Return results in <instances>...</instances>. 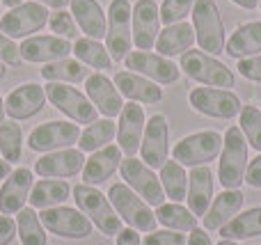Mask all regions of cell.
I'll return each instance as SVG.
<instances>
[{"instance_id":"obj_1","label":"cell","mask_w":261,"mask_h":245,"mask_svg":"<svg viewBox=\"0 0 261 245\" xmlns=\"http://www.w3.org/2000/svg\"><path fill=\"white\" fill-rule=\"evenodd\" d=\"M248 172V140L239 126H229L222 135V151L218 163V181L225 190H236Z\"/></svg>"},{"instance_id":"obj_2","label":"cell","mask_w":261,"mask_h":245,"mask_svg":"<svg viewBox=\"0 0 261 245\" xmlns=\"http://www.w3.org/2000/svg\"><path fill=\"white\" fill-rule=\"evenodd\" d=\"M73 200H76L78 211L90 218V223L94 227H99L101 234L106 236H117L122 232V218L117 215V211L113 209L108 195L99 190L96 186H87V183H78L76 188H71Z\"/></svg>"},{"instance_id":"obj_3","label":"cell","mask_w":261,"mask_h":245,"mask_svg":"<svg viewBox=\"0 0 261 245\" xmlns=\"http://www.w3.org/2000/svg\"><path fill=\"white\" fill-rule=\"evenodd\" d=\"M179 67L190 80L202 83L206 87H220V90H231L236 85L234 71L225 62L208 55L204 50H186L179 60Z\"/></svg>"},{"instance_id":"obj_4","label":"cell","mask_w":261,"mask_h":245,"mask_svg":"<svg viewBox=\"0 0 261 245\" xmlns=\"http://www.w3.org/2000/svg\"><path fill=\"white\" fill-rule=\"evenodd\" d=\"M190 16H193L195 41L199 44V48L216 58L225 53V23H222L218 5L213 0H195Z\"/></svg>"},{"instance_id":"obj_5","label":"cell","mask_w":261,"mask_h":245,"mask_svg":"<svg viewBox=\"0 0 261 245\" xmlns=\"http://www.w3.org/2000/svg\"><path fill=\"white\" fill-rule=\"evenodd\" d=\"M108 200L122 218V223H126L128 227L138 229V232H156V213L126 183H113L108 188Z\"/></svg>"},{"instance_id":"obj_6","label":"cell","mask_w":261,"mask_h":245,"mask_svg":"<svg viewBox=\"0 0 261 245\" xmlns=\"http://www.w3.org/2000/svg\"><path fill=\"white\" fill-rule=\"evenodd\" d=\"M44 90L50 105L55 110H60L62 115H67L71 122L92 124L99 119V110L94 108V103L87 99V94H83L76 87L67 85V83H48Z\"/></svg>"},{"instance_id":"obj_7","label":"cell","mask_w":261,"mask_h":245,"mask_svg":"<svg viewBox=\"0 0 261 245\" xmlns=\"http://www.w3.org/2000/svg\"><path fill=\"white\" fill-rule=\"evenodd\" d=\"M128 0H113L108 7V30H106V48L115 62H122L133 46V23H130Z\"/></svg>"},{"instance_id":"obj_8","label":"cell","mask_w":261,"mask_h":245,"mask_svg":"<svg viewBox=\"0 0 261 245\" xmlns=\"http://www.w3.org/2000/svg\"><path fill=\"white\" fill-rule=\"evenodd\" d=\"M222 151V135L218 131H197L186 135L172 149V158L181 165L197 168L216 160Z\"/></svg>"},{"instance_id":"obj_9","label":"cell","mask_w":261,"mask_h":245,"mask_svg":"<svg viewBox=\"0 0 261 245\" xmlns=\"http://www.w3.org/2000/svg\"><path fill=\"white\" fill-rule=\"evenodd\" d=\"M39 220L44 225L46 232L55 234L60 238H73V241H85L92 236L94 225L90 223L83 211L71 209V206H53V209H44L39 213Z\"/></svg>"},{"instance_id":"obj_10","label":"cell","mask_w":261,"mask_h":245,"mask_svg":"<svg viewBox=\"0 0 261 245\" xmlns=\"http://www.w3.org/2000/svg\"><path fill=\"white\" fill-rule=\"evenodd\" d=\"M119 172H122L124 183H126L135 195L142 197L149 206L165 204V190H163V186H161V179L140 158H135V156L124 158L122 165H119Z\"/></svg>"},{"instance_id":"obj_11","label":"cell","mask_w":261,"mask_h":245,"mask_svg":"<svg viewBox=\"0 0 261 245\" xmlns=\"http://www.w3.org/2000/svg\"><path fill=\"white\" fill-rule=\"evenodd\" d=\"M50 14L41 3L32 0V3H23L18 7L9 9L3 18H0V32L9 37V39H28L35 32L48 23Z\"/></svg>"},{"instance_id":"obj_12","label":"cell","mask_w":261,"mask_h":245,"mask_svg":"<svg viewBox=\"0 0 261 245\" xmlns=\"http://www.w3.org/2000/svg\"><path fill=\"white\" fill-rule=\"evenodd\" d=\"M188 101L197 113L216 119H234L241 115L243 103L234 90H220V87H195L188 94Z\"/></svg>"},{"instance_id":"obj_13","label":"cell","mask_w":261,"mask_h":245,"mask_svg":"<svg viewBox=\"0 0 261 245\" xmlns=\"http://www.w3.org/2000/svg\"><path fill=\"white\" fill-rule=\"evenodd\" d=\"M81 128L71 122H46L39 124L28 135V147L39 154H50V151L69 149L71 145H78Z\"/></svg>"},{"instance_id":"obj_14","label":"cell","mask_w":261,"mask_h":245,"mask_svg":"<svg viewBox=\"0 0 261 245\" xmlns=\"http://www.w3.org/2000/svg\"><path fill=\"white\" fill-rule=\"evenodd\" d=\"M124 64L128 71H135L153 83H161V85H172L181 76L179 64L158 53H149V50H130L124 58Z\"/></svg>"},{"instance_id":"obj_15","label":"cell","mask_w":261,"mask_h":245,"mask_svg":"<svg viewBox=\"0 0 261 245\" xmlns=\"http://www.w3.org/2000/svg\"><path fill=\"white\" fill-rule=\"evenodd\" d=\"M170 154V126H167L165 115H151L147 119L142 135V145H140V156L142 163L149 165L151 170H161L163 163L167 160Z\"/></svg>"},{"instance_id":"obj_16","label":"cell","mask_w":261,"mask_h":245,"mask_svg":"<svg viewBox=\"0 0 261 245\" xmlns=\"http://www.w3.org/2000/svg\"><path fill=\"white\" fill-rule=\"evenodd\" d=\"M133 44L138 50H151L161 32V9L156 0H138L130 14Z\"/></svg>"},{"instance_id":"obj_17","label":"cell","mask_w":261,"mask_h":245,"mask_svg":"<svg viewBox=\"0 0 261 245\" xmlns=\"http://www.w3.org/2000/svg\"><path fill=\"white\" fill-rule=\"evenodd\" d=\"M85 151L81 149H60V151H50L44 154L41 158H37L35 163V172L41 179H67V177H76L83 172L85 168Z\"/></svg>"},{"instance_id":"obj_18","label":"cell","mask_w":261,"mask_h":245,"mask_svg":"<svg viewBox=\"0 0 261 245\" xmlns=\"http://www.w3.org/2000/svg\"><path fill=\"white\" fill-rule=\"evenodd\" d=\"M18 50H21V60H25V62L48 64L55 60L69 58V53H73V46L69 44V39L58 35H37L23 39Z\"/></svg>"},{"instance_id":"obj_19","label":"cell","mask_w":261,"mask_h":245,"mask_svg":"<svg viewBox=\"0 0 261 245\" xmlns=\"http://www.w3.org/2000/svg\"><path fill=\"white\" fill-rule=\"evenodd\" d=\"M35 186V177L32 170L28 168H16L7 174V179L0 186V213L3 215H14L25 206L30 200V190Z\"/></svg>"},{"instance_id":"obj_20","label":"cell","mask_w":261,"mask_h":245,"mask_svg":"<svg viewBox=\"0 0 261 245\" xmlns=\"http://www.w3.org/2000/svg\"><path fill=\"white\" fill-rule=\"evenodd\" d=\"M144 126H147V117H144L142 105H138L135 101L124 103L117 124V147L122 149V154L126 156L138 154L140 145H142Z\"/></svg>"},{"instance_id":"obj_21","label":"cell","mask_w":261,"mask_h":245,"mask_svg":"<svg viewBox=\"0 0 261 245\" xmlns=\"http://www.w3.org/2000/svg\"><path fill=\"white\" fill-rule=\"evenodd\" d=\"M85 92H87V99L94 103V108L103 117H108V119L119 117V113L124 108V99L119 94L117 85L106 73H99V71L90 73L85 80Z\"/></svg>"},{"instance_id":"obj_22","label":"cell","mask_w":261,"mask_h":245,"mask_svg":"<svg viewBox=\"0 0 261 245\" xmlns=\"http://www.w3.org/2000/svg\"><path fill=\"white\" fill-rule=\"evenodd\" d=\"M46 90L37 83H25V85H18L16 90H12L7 94L5 101V113L7 117H12L14 122H21V119H30L37 113H41L46 105Z\"/></svg>"},{"instance_id":"obj_23","label":"cell","mask_w":261,"mask_h":245,"mask_svg":"<svg viewBox=\"0 0 261 245\" xmlns=\"http://www.w3.org/2000/svg\"><path fill=\"white\" fill-rule=\"evenodd\" d=\"M122 149L117 145H106L103 149L94 151L90 158L85 160V168H83V183L87 186H99L106 179H110L117 168L122 165Z\"/></svg>"},{"instance_id":"obj_24","label":"cell","mask_w":261,"mask_h":245,"mask_svg":"<svg viewBox=\"0 0 261 245\" xmlns=\"http://www.w3.org/2000/svg\"><path fill=\"white\" fill-rule=\"evenodd\" d=\"M113 83L117 85L119 94L135 101V103L153 105L158 101H163V87H158L153 80H149V78L140 76L135 71H119Z\"/></svg>"},{"instance_id":"obj_25","label":"cell","mask_w":261,"mask_h":245,"mask_svg":"<svg viewBox=\"0 0 261 245\" xmlns=\"http://www.w3.org/2000/svg\"><path fill=\"white\" fill-rule=\"evenodd\" d=\"M188 209L193 211V215H206L208 206L213 202V172L206 165H197V168L190 170L188 174Z\"/></svg>"},{"instance_id":"obj_26","label":"cell","mask_w":261,"mask_h":245,"mask_svg":"<svg viewBox=\"0 0 261 245\" xmlns=\"http://www.w3.org/2000/svg\"><path fill=\"white\" fill-rule=\"evenodd\" d=\"M243 202H245V195L236 188V190H222L220 195H216V200L211 202L208 206L206 215H204V229L208 232H216V229L225 227L234 215L241 213L243 209Z\"/></svg>"},{"instance_id":"obj_27","label":"cell","mask_w":261,"mask_h":245,"mask_svg":"<svg viewBox=\"0 0 261 245\" xmlns=\"http://www.w3.org/2000/svg\"><path fill=\"white\" fill-rule=\"evenodd\" d=\"M69 5H71L73 21L78 23V28H81L90 39H101V37H106L108 18H106V12L99 5V0H71Z\"/></svg>"},{"instance_id":"obj_28","label":"cell","mask_w":261,"mask_h":245,"mask_svg":"<svg viewBox=\"0 0 261 245\" xmlns=\"http://www.w3.org/2000/svg\"><path fill=\"white\" fill-rule=\"evenodd\" d=\"M193 44H195L193 25L181 21V23H174V25H165L158 32L156 50L163 58H174V55H184L186 50H190Z\"/></svg>"},{"instance_id":"obj_29","label":"cell","mask_w":261,"mask_h":245,"mask_svg":"<svg viewBox=\"0 0 261 245\" xmlns=\"http://www.w3.org/2000/svg\"><path fill=\"white\" fill-rule=\"evenodd\" d=\"M225 53L236 60L259 55L261 53V21H250L236 28L234 35L225 44Z\"/></svg>"},{"instance_id":"obj_30","label":"cell","mask_w":261,"mask_h":245,"mask_svg":"<svg viewBox=\"0 0 261 245\" xmlns=\"http://www.w3.org/2000/svg\"><path fill=\"white\" fill-rule=\"evenodd\" d=\"M71 186H69L64 179H41L32 186L30 190V206L32 209H53L67 202Z\"/></svg>"},{"instance_id":"obj_31","label":"cell","mask_w":261,"mask_h":245,"mask_svg":"<svg viewBox=\"0 0 261 245\" xmlns=\"http://www.w3.org/2000/svg\"><path fill=\"white\" fill-rule=\"evenodd\" d=\"M220 236L227 241H245V238L261 236V206H252L234 215L225 227H220Z\"/></svg>"},{"instance_id":"obj_32","label":"cell","mask_w":261,"mask_h":245,"mask_svg":"<svg viewBox=\"0 0 261 245\" xmlns=\"http://www.w3.org/2000/svg\"><path fill=\"white\" fill-rule=\"evenodd\" d=\"M90 76V69L81 62V60H71V58H62V60H55V62L44 64L41 69V78L46 83H81L87 80Z\"/></svg>"},{"instance_id":"obj_33","label":"cell","mask_w":261,"mask_h":245,"mask_svg":"<svg viewBox=\"0 0 261 245\" xmlns=\"http://www.w3.org/2000/svg\"><path fill=\"white\" fill-rule=\"evenodd\" d=\"M115 135H117V124H115L113 119H108V117L96 119V122L87 124L85 131H81L78 149L81 151H99V149H103L106 145H110Z\"/></svg>"},{"instance_id":"obj_34","label":"cell","mask_w":261,"mask_h":245,"mask_svg":"<svg viewBox=\"0 0 261 245\" xmlns=\"http://www.w3.org/2000/svg\"><path fill=\"white\" fill-rule=\"evenodd\" d=\"M161 186L165 190V197H170L172 202H184L188 195V174H186L184 165L176 163L174 158L165 160L161 168Z\"/></svg>"},{"instance_id":"obj_35","label":"cell","mask_w":261,"mask_h":245,"mask_svg":"<svg viewBox=\"0 0 261 245\" xmlns=\"http://www.w3.org/2000/svg\"><path fill=\"white\" fill-rule=\"evenodd\" d=\"M16 236L21 238V245H46L48 236H46V229L39 220L32 206H23L16 213Z\"/></svg>"},{"instance_id":"obj_36","label":"cell","mask_w":261,"mask_h":245,"mask_svg":"<svg viewBox=\"0 0 261 245\" xmlns=\"http://www.w3.org/2000/svg\"><path fill=\"white\" fill-rule=\"evenodd\" d=\"M156 220L161 225H165L167 229L174 232H193L197 227V215H193V211L181 206L179 202H170V204H161L156 206Z\"/></svg>"},{"instance_id":"obj_37","label":"cell","mask_w":261,"mask_h":245,"mask_svg":"<svg viewBox=\"0 0 261 245\" xmlns=\"http://www.w3.org/2000/svg\"><path fill=\"white\" fill-rule=\"evenodd\" d=\"M73 53H76V60H81L85 67L99 69V71H106V69L113 67V58H110L108 48L99 39H90V37L76 39Z\"/></svg>"},{"instance_id":"obj_38","label":"cell","mask_w":261,"mask_h":245,"mask_svg":"<svg viewBox=\"0 0 261 245\" xmlns=\"http://www.w3.org/2000/svg\"><path fill=\"white\" fill-rule=\"evenodd\" d=\"M0 154L7 163H18L23 154V131L18 124L3 122L0 124Z\"/></svg>"},{"instance_id":"obj_39","label":"cell","mask_w":261,"mask_h":245,"mask_svg":"<svg viewBox=\"0 0 261 245\" xmlns=\"http://www.w3.org/2000/svg\"><path fill=\"white\" fill-rule=\"evenodd\" d=\"M241 131L252 149L261 151V108L257 105H243L241 110Z\"/></svg>"},{"instance_id":"obj_40","label":"cell","mask_w":261,"mask_h":245,"mask_svg":"<svg viewBox=\"0 0 261 245\" xmlns=\"http://www.w3.org/2000/svg\"><path fill=\"white\" fill-rule=\"evenodd\" d=\"M195 7V0H163L161 9V23L163 25H174L181 23Z\"/></svg>"},{"instance_id":"obj_41","label":"cell","mask_w":261,"mask_h":245,"mask_svg":"<svg viewBox=\"0 0 261 245\" xmlns=\"http://www.w3.org/2000/svg\"><path fill=\"white\" fill-rule=\"evenodd\" d=\"M48 25H50V30H53L55 35L64 37V39H73V37L78 35L76 21H73V14L71 12H64V9H58L55 14H50Z\"/></svg>"},{"instance_id":"obj_42","label":"cell","mask_w":261,"mask_h":245,"mask_svg":"<svg viewBox=\"0 0 261 245\" xmlns=\"http://www.w3.org/2000/svg\"><path fill=\"white\" fill-rule=\"evenodd\" d=\"M186 243H188V236L184 232H174V229L149 232L142 241V245H186Z\"/></svg>"},{"instance_id":"obj_43","label":"cell","mask_w":261,"mask_h":245,"mask_svg":"<svg viewBox=\"0 0 261 245\" xmlns=\"http://www.w3.org/2000/svg\"><path fill=\"white\" fill-rule=\"evenodd\" d=\"M0 62L9 64V67L21 64V50H18V46L5 32H0Z\"/></svg>"},{"instance_id":"obj_44","label":"cell","mask_w":261,"mask_h":245,"mask_svg":"<svg viewBox=\"0 0 261 245\" xmlns=\"http://www.w3.org/2000/svg\"><path fill=\"white\" fill-rule=\"evenodd\" d=\"M239 73L248 80H254V83H261V53L259 55H252V58H243L239 60L236 64Z\"/></svg>"},{"instance_id":"obj_45","label":"cell","mask_w":261,"mask_h":245,"mask_svg":"<svg viewBox=\"0 0 261 245\" xmlns=\"http://www.w3.org/2000/svg\"><path fill=\"white\" fill-rule=\"evenodd\" d=\"M16 238V220L12 215H0V245H12Z\"/></svg>"},{"instance_id":"obj_46","label":"cell","mask_w":261,"mask_h":245,"mask_svg":"<svg viewBox=\"0 0 261 245\" xmlns=\"http://www.w3.org/2000/svg\"><path fill=\"white\" fill-rule=\"evenodd\" d=\"M245 183L250 188H261V151L252 163H248V172H245Z\"/></svg>"},{"instance_id":"obj_47","label":"cell","mask_w":261,"mask_h":245,"mask_svg":"<svg viewBox=\"0 0 261 245\" xmlns=\"http://www.w3.org/2000/svg\"><path fill=\"white\" fill-rule=\"evenodd\" d=\"M117 245H142V238H140L138 229L124 227L122 232L117 234Z\"/></svg>"},{"instance_id":"obj_48","label":"cell","mask_w":261,"mask_h":245,"mask_svg":"<svg viewBox=\"0 0 261 245\" xmlns=\"http://www.w3.org/2000/svg\"><path fill=\"white\" fill-rule=\"evenodd\" d=\"M186 245H213V243H211V236L206 234V229L195 227L193 232H190L188 243H186Z\"/></svg>"},{"instance_id":"obj_49","label":"cell","mask_w":261,"mask_h":245,"mask_svg":"<svg viewBox=\"0 0 261 245\" xmlns=\"http://www.w3.org/2000/svg\"><path fill=\"white\" fill-rule=\"evenodd\" d=\"M37 3H41L44 7H53V9H64L71 0H37Z\"/></svg>"},{"instance_id":"obj_50","label":"cell","mask_w":261,"mask_h":245,"mask_svg":"<svg viewBox=\"0 0 261 245\" xmlns=\"http://www.w3.org/2000/svg\"><path fill=\"white\" fill-rule=\"evenodd\" d=\"M234 5H239V7H243V9H254V7H259V0H231Z\"/></svg>"},{"instance_id":"obj_51","label":"cell","mask_w":261,"mask_h":245,"mask_svg":"<svg viewBox=\"0 0 261 245\" xmlns=\"http://www.w3.org/2000/svg\"><path fill=\"white\" fill-rule=\"evenodd\" d=\"M9 172H12V163H7L5 158H0V179H7Z\"/></svg>"},{"instance_id":"obj_52","label":"cell","mask_w":261,"mask_h":245,"mask_svg":"<svg viewBox=\"0 0 261 245\" xmlns=\"http://www.w3.org/2000/svg\"><path fill=\"white\" fill-rule=\"evenodd\" d=\"M0 3H5V5H7V7H18V5H23V0H0Z\"/></svg>"},{"instance_id":"obj_53","label":"cell","mask_w":261,"mask_h":245,"mask_svg":"<svg viewBox=\"0 0 261 245\" xmlns=\"http://www.w3.org/2000/svg\"><path fill=\"white\" fill-rule=\"evenodd\" d=\"M5 122V101H3V96H0V124Z\"/></svg>"},{"instance_id":"obj_54","label":"cell","mask_w":261,"mask_h":245,"mask_svg":"<svg viewBox=\"0 0 261 245\" xmlns=\"http://www.w3.org/2000/svg\"><path fill=\"white\" fill-rule=\"evenodd\" d=\"M218 245H239V243H236V241H227V238H222V241L218 243Z\"/></svg>"},{"instance_id":"obj_55","label":"cell","mask_w":261,"mask_h":245,"mask_svg":"<svg viewBox=\"0 0 261 245\" xmlns=\"http://www.w3.org/2000/svg\"><path fill=\"white\" fill-rule=\"evenodd\" d=\"M0 78H5V64L0 62Z\"/></svg>"},{"instance_id":"obj_56","label":"cell","mask_w":261,"mask_h":245,"mask_svg":"<svg viewBox=\"0 0 261 245\" xmlns=\"http://www.w3.org/2000/svg\"><path fill=\"white\" fill-rule=\"evenodd\" d=\"M259 7H261V0H259Z\"/></svg>"}]
</instances>
